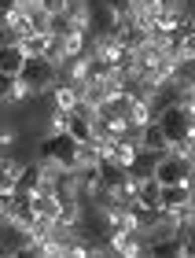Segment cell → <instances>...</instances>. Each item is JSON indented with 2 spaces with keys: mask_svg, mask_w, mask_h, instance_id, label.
Instances as JSON below:
<instances>
[{
  "mask_svg": "<svg viewBox=\"0 0 195 258\" xmlns=\"http://www.w3.org/2000/svg\"><path fill=\"white\" fill-rule=\"evenodd\" d=\"M151 177L158 184H177V181H191V155H177V151H162L158 166Z\"/></svg>",
  "mask_w": 195,
  "mask_h": 258,
  "instance_id": "1",
  "label": "cell"
},
{
  "mask_svg": "<svg viewBox=\"0 0 195 258\" xmlns=\"http://www.w3.org/2000/svg\"><path fill=\"white\" fill-rule=\"evenodd\" d=\"M19 78H22V81H30L33 92H44V89H48L52 81H55V67H52L48 59H41V55H33V59L22 63Z\"/></svg>",
  "mask_w": 195,
  "mask_h": 258,
  "instance_id": "2",
  "label": "cell"
},
{
  "mask_svg": "<svg viewBox=\"0 0 195 258\" xmlns=\"http://www.w3.org/2000/svg\"><path fill=\"white\" fill-rule=\"evenodd\" d=\"M184 203H195L191 199V181L162 184V192H158V210H173V207H184Z\"/></svg>",
  "mask_w": 195,
  "mask_h": 258,
  "instance_id": "3",
  "label": "cell"
},
{
  "mask_svg": "<svg viewBox=\"0 0 195 258\" xmlns=\"http://www.w3.org/2000/svg\"><path fill=\"white\" fill-rule=\"evenodd\" d=\"M158 192H162V184H158L155 177H140L136 181V207L158 210Z\"/></svg>",
  "mask_w": 195,
  "mask_h": 258,
  "instance_id": "4",
  "label": "cell"
},
{
  "mask_svg": "<svg viewBox=\"0 0 195 258\" xmlns=\"http://www.w3.org/2000/svg\"><path fill=\"white\" fill-rule=\"evenodd\" d=\"M22 63H26V52H22L19 44H4V48H0V74H8V78H19Z\"/></svg>",
  "mask_w": 195,
  "mask_h": 258,
  "instance_id": "5",
  "label": "cell"
},
{
  "mask_svg": "<svg viewBox=\"0 0 195 258\" xmlns=\"http://www.w3.org/2000/svg\"><path fill=\"white\" fill-rule=\"evenodd\" d=\"M92 118L88 114H81V111H70L66 114V137L70 140H92Z\"/></svg>",
  "mask_w": 195,
  "mask_h": 258,
  "instance_id": "6",
  "label": "cell"
},
{
  "mask_svg": "<svg viewBox=\"0 0 195 258\" xmlns=\"http://www.w3.org/2000/svg\"><path fill=\"white\" fill-rule=\"evenodd\" d=\"M140 148H151V151H166V148H169V140H166L162 129H158L155 118L140 125Z\"/></svg>",
  "mask_w": 195,
  "mask_h": 258,
  "instance_id": "7",
  "label": "cell"
},
{
  "mask_svg": "<svg viewBox=\"0 0 195 258\" xmlns=\"http://www.w3.org/2000/svg\"><path fill=\"white\" fill-rule=\"evenodd\" d=\"M22 15H26V22H30V33H52V15L41 4L22 8Z\"/></svg>",
  "mask_w": 195,
  "mask_h": 258,
  "instance_id": "8",
  "label": "cell"
},
{
  "mask_svg": "<svg viewBox=\"0 0 195 258\" xmlns=\"http://www.w3.org/2000/svg\"><path fill=\"white\" fill-rule=\"evenodd\" d=\"M44 44H48V33H30L19 41V48L26 52V59H33V55H44Z\"/></svg>",
  "mask_w": 195,
  "mask_h": 258,
  "instance_id": "9",
  "label": "cell"
},
{
  "mask_svg": "<svg viewBox=\"0 0 195 258\" xmlns=\"http://www.w3.org/2000/svg\"><path fill=\"white\" fill-rule=\"evenodd\" d=\"M37 4L48 11V15H63V11H66V0H37Z\"/></svg>",
  "mask_w": 195,
  "mask_h": 258,
  "instance_id": "10",
  "label": "cell"
},
{
  "mask_svg": "<svg viewBox=\"0 0 195 258\" xmlns=\"http://www.w3.org/2000/svg\"><path fill=\"white\" fill-rule=\"evenodd\" d=\"M158 8H188V0H155Z\"/></svg>",
  "mask_w": 195,
  "mask_h": 258,
  "instance_id": "11",
  "label": "cell"
},
{
  "mask_svg": "<svg viewBox=\"0 0 195 258\" xmlns=\"http://www.w3.org/2000/svg\"><path fill=\"white\" fill-rule=\"evenodd\" d=\"M8 85H11V78L0 74V103H4V96H8Z\"/></svg>",
  "mask_w": 195,
  "mask_h": 258,
  "instance_id": "12",
  "label": "cell"
}]
</instances>
